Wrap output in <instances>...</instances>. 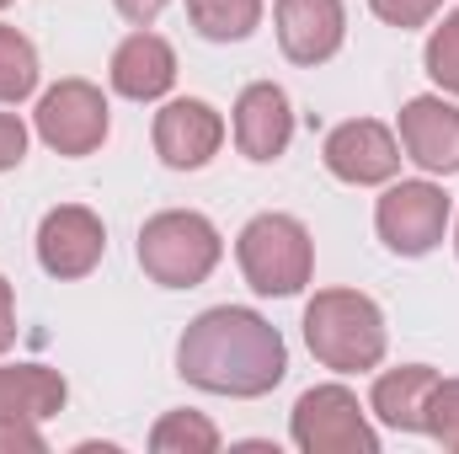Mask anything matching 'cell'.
<instances>
[{
  "label": "cell",
  "mask_w": 459,
  "mask_h": 454,
  "mask_svg": "<svg viewBox=\"0 0 459 454\" xmlns=\"http://www.w3.org/2000/svg\"><path fill=\"white\" fill-rule=\"evenodd\" d=\"M433 385H438V369H428V363H401V369H385V374L374 380V396H368V406H374V417H379L385 428L422 433Z\"/></svg>",
  "instance_id": "obj_15"
},
{
  "label": "cell",
  "mask_w": 459,
  "mask_h": 454,
  "mask_svg": "<svg viewBox=\"0 0 459 454\" xmlns=\"http://www.w3.org/2000/svg\"><path fill=\"white\" fill-rule=\"evenodd\" d=\"M225 144V118L198 97H177L155 113V155L171 171H198L220 155Z\"/></svg>",
  "instance_id": "obj_10"
},
{
  "label": "cell",
  "mask_w": 459,
  "mask_h": 454,
  "mask_svg": "<svg viewBox=\"0 0 459 454\" xmlns=\"http://www.w3.org/2000/svg\"><path fill=\"white\" fill-rule=\"evenodd\" d=\"M225 257V240L214 220L193 214V209H166L139 230V267L160 284V289H198Z\"/></svg>",
  "instance_id": "obj_3"
},
{
  "label": "cell",
  "mask_w": 459,
  "mask_h": 454,
  "mask_svg": "<svg viewBox=\"0 0 459 454\" xmlns=\"http://www.w3.org/2000/svg\"><path fill=\"white\" fill-rule=\"evenodd\" d=\"M305 342L326 369L363 374V369H379L385 358V316L358 289H321L305 305Z\"/></svg>",
  "instance_id": "obj_2"
},
{
  "label": "cell",
  "mask_w": 459,
  "mask_h": 454,
  "mask_svg": "<svg viewBox=\"0 0 459 454\" xmlns=\"http://www.w3.org/2000/svg\"><path fill=\"white\" fill-rule=\"evenodd\" d=\"M22 155H27V123L16 113H0V171L22 166Z\"/></svg>",
  "instance_id": "obj_24"
},
{
  "label": "cell",
  "mask_w": 459,
  "mask_h": 454,
  "mask_svg": "<svg viewBox=\"0 0 459 454\" xmlns=\"http://www.w3.org/2000/svg\"><path fill=\"white\" fill-rule=\"evenodd\" d=\"M16 342V300H11V284L0 278V353Z\"/></svg>",
  "instance_id": "obj_26"
},
{
  "label": "cell",
  "mask_w": 459,
  "mask_h": 454,
  "mask_svg": "<svg viewBox=\"0 0 459 454\" xmlns=\"http://www.w3.org/2000/svg\"><path fill=\"white\" fill-rule=\"evenodd\" d=\"M294 139V108L283 97V86L273 81H256L240 92L235 102V144L246 161H278Z\"/></svg>",
  "instance_id": "obj_13"
},
{
  "label": "cell",
  "mask_w": 459,
  "mask_h": 454,
  "mask_svg": "<svg viewBox=\"0 0 459 454\" xmlns=\"http://www.w3.org/2000/svg\"><path fill=\"white\" fill-rule=\"evenodd\" d=\"M5 5H11V0H0V11H5Z\"/></svg>",
  "instance_id": "obj_27"
},
{
  "label": "cell",
  "mask_w": 459,
  "mask_h": 454,
  "mask_svg": "<svg viewBox=\"0 0 459 454\" xmlns=\"http://www.w3.org/2000/svg\"><path fill=\"white\" fill-rule=\"evenodd\" d=\"M177 81V48L155 32H128L113 48V92L128 102H155Z\"/></svg>",
  "instance_id": "obj_14"
},
{
  "label": "cell",
  "mask_w": 459,
  "mask_h": 454,
  "mask_svg": "<svg viewBox=\"0 0 459 454\" xmlns=\"http://www.w3.org/2000/svg\"><path fill=\"white\" fill-rule=\"evenodd\" d=\"M455 246H459V230H455Z\"/></svg>",
  "instance_id": "obj_28"
},
{
  "label": "cell",
  "mask_w": 459,
  "mask_h": 454,
  "mask_svg": "<svg viewBox=\"0 0 459 454\" xmlns=\"http://www.w3.org/2000/svg\"><path fill=\"white\" fill-rule=\"evenodd\" d=\"M150 450L155 454H214L220 450V428L204 412H166L150 428Z\"/></svg>",
  "instance_id": "obj_18"
},
{
  "label": "cell",
  "mask_w": 459,
  "mask_h": 454,
  "mask_svg": "<svg viewBox=\"0 0 459 454\" xmlns=\"http://www.w3.org/2000/svg\"><path fill=\"white\" fill-rule=\"evenodd\" d=\"M289 433L305 454H379V433L368 428L358 396L347 385H316L294 401Z\"/></svg>",
  "instance_id": "obj_5"
},
{
  "label": "cell",
  "mask_w": 459,
  "mask_h": 454,
  "mask_svg": "<svg viewBox=\"0 0 459 454\" xmlns=\"http://www.w3.org/2000/svg\"><path fill=\"white\" fill-rule=\"evenodd\" d=\"M43 433L32 417H0V454H38Z\"/></svg>",
  "instance_id": "obj_23"
},
{
  "label": "cell",
  "mask_w": 459,
  "mask_h": 454,
  "mask_svg": "<svg viewBox=\"0 0 459 454\" xmlns=\"http://www.w3.org/2000/svg\"><path fill=\"white\" fill-rule=\"evenodd\" d=\"M321 161H326V171H332L337 182L379 188V182H390V177L401 171L406 155H401V139H395L385 123H374V118H347V123H337V128L326 134Z\"/></svg>",
  "instance_id": "obj_8"
},
{
  "label": "cell",
  "mask_w": 459,
  "mask_h": 454,
  "mask_svg": "<svg viewBox=\"0 0 459 454\" xmlns=\"http://www.w3.org/2000/svg\"><path fill=\"white\" fill-rule=\"evenodd\" d=\"M177 374L209 396H267L289 374V347L278 327L246 305H214L204 310L182 342H177Z\"/></svg>",
  "instance_id": "obj_1"
},
{
  "label": "cell",
  "mask_w": 459,
  "mask_h": 454,
  "mask_svg": "<svg viewBox=\"0 0 459 454\" xmlns=\"http://www.w3.org/2000/svg\"><path fill=\"white\" fill-rule=\"evenodd\" d=\"M368 11L379 16V22H390V27H428L438 11H444V0H368Z\"/></svg>",
  "instance_id": "obj_22"
},
{
  "label": "cell",
  "mask_w": 459,
  "mask_h": 454,
  "mask_svg": "<svg viewBox=\"0 0 459 454\" xmlns=\"http://www.w3.org/2000/svg\"><path fill=\"white\" fill-rule=\"evenodd\" d=\"M401 150L433 177L459 171V108L444 97H411L401 108Z\"/></svg>",
  "instance_id": "obj_11"
},
{
  "label": "cell",
  "mask_w": 459,
  "mask_h": 454,
  "mask_svg": "<svg viewBox=\"0 0 459 454\" xmlns=\"http://www.w3.org/2000/svg\"><path fill=\"white\" fill-rule=\"evenodd\" d=\"M422 433H433L444 450H455V454H459V380H438V385H433Z\"/></svg>",
  "instance_id": "obj_21"
},
{
  "label": "cell",
  "mask_w": 459,
  "mask_h": 454,
  "mask_svg": "<svg viewBox=\"0 0 459 454\" xmlns=\"http://www.w3.org/2000/svg\"><path fill=\"white\" fill-rule=\"evenodd\" d=\"M374 225L395 257H428L449 230V193L438 182H395L385 188Z\"/></svg>",
  "instance_id": "obj_6"
},
{
  "label": "cell",
  "mask_w": 459,
  "mask_h": 454,
  "mask_svg": "<svg viewBox=\"0 0 459 454\" xmlns=\"http://www.w3.org/2000/svg\"><path fill=\"white\" fill-rule=\"evenodd\" d=\"M278 48L294 65H326L347 38L342 0H278Z\"/></svg>",
  "instance_id": "obj_12"
},
{
  "label": "cell",
  "mask_w": 459,
  "mask_h": 454,
  "mask_svg": "<svg viewBox=\"0 0 459 454\" xmlns=\"http://www.w3.org/2000/svg\"><path fill=\"white\" fill-rule=\"evenodd\" d=\"M108 251V230L91 209L81 204H59L43 214L38 225V267L48 278H86Z\"/></svg>",
  "instance_id": "obj_9"
},
{
  "label": "cell",
  "mask_w": 459,
  "mask_h": 454,
  "mask_svg": "<svg viewBox=\"0 0 459 454\" xmlns=\"http://www.w3.org/2000/svg\"><path fill=\"white\" fill-rule=\"evenodd\" d=\"M422 59H428V75H433L444 92H455L459 97V11H444V22L433 27Z\"/></svg>",
  "instance_id": "obj_20"
},
{
  "label": "cell",
  "mask_w": 459,
  "mask_h": 454,
  "mask_svg": "<svg viewBox=\"0 0 459 454\" xmlns=\"http://www.w3.org/2000/svg\"><path fill=\"white\" fill-rule=\"evenodd\" d=\"M38 139L59 155H91L108 139V97L91 81H59L38 102Z\"/></svg>",
  "instance_id": "obj_7"
},
{
  "label": "cell",
  "mask_w": 459,
  "mask_h": 454,
  "mask_svg": "<svg viewBox=\"0 0 459 454\" xmlns=\"http://www.w3.org/2000/svg\"><path fill=\"white\" fill-rule=\"evenodd\" d=\"M70 385L59 369H43V363H0V417H54L65 406Z\"/></svg>",
  "instance_id": "obj_16"
},
{
  "label": "cell",
  "mask_w": 459,
  "mask_h": 454,
  "mask_svg": "<svg viewBox=\"0 0 459 454\" xmlns=\"http://www.w3.org/2000/svg\"><path fill=\"white\" fill-rule=\"evenodd\" d=\"M117 11H123V22H134V27H150L171 0H113Z\"/></svg>",
  "instance_id": "obj_25"
},
{
  "label": "cell",
  "mask_w": 459,
  "mask_h": 454,
  "mask_svg": "<svg viewBox=\"0 0 459 454\" xmlns=\"http://www.w3.org/2000/svg\"><path fill=\"white\" fill-rule=\"evenodd\" d=\"M32 86H38V54H32V43L16 27L0 22V102H22V97H32Z\"/></svg>",
  "instance_id": "obj_19"
},
{
  "label": "cell",
  "mask_w": 459,
  "mask_h": 454,
  "mask_svg": "<svg viewBox=\"0 0 459 454\" xmlns=\"http://www.w3.org/2000/svg\"><path fill=\"white\" fill-rule=\"evenodd\" d=\"M187 16L209 43H240L256 32L262 0H187Z\"/></svg>",
  "instance_id": "obj_17"
},
{
  "label": "cell",
  "mask_w": 459,
  "mask_h": 454,
  "mask_svg": "<svg viewBox=\"0 0 459 454\" xmlns=\"http://www.w3.org/2000/svg\"><path fill=\"white\" fill-rule=\"evenodd\" d=\"M235 262H240V273H246V284L256 294L289 300V294H299L310 284L316 246H310V230L294 214H256L235 235Z\"/></svg>",
  "instance_id": "obj_4"
}]
</instances>
